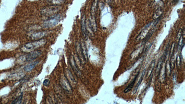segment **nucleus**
<instances>
[{
	"label": "nucleus",
	"mask_w": 185,
	"mask_h": 104,
	"mask_svg": "<svg viewBox=\"0 0 185 104\" xmlns=\"http://www.w3.org/2000/svg\"><path fill=\"white\" fill-rule=\"evenodd\" d=\"M43 84L44 86L48 87L50 84V81L49 79H46L44 81Z\"/></svg>",
	"instance_id": "f3484780"
},
{
	"label": "nucleus",
	"mask_w": 185,
	"mask_h": 104,
	"mask_svg": "<svg viewBox=\"0 0 185 104\" xmlns=\"http://www.w3.org/2000/svg\"><path fill=\"white\" fill-rule=\"evenodd\" d=\"M39 61H36L32 62V63H30L27 64L25 67H24V70L25 71L29 72L32 71L33 69L38 65L39 64Z\"/></svg>",
	"instance_id": "9d476101"
},
{
	"label": "nucleus",
	"mask_w": 185,
	"mask_h": 104,
	"mask_svg": "<svg viewBox=\"0 0 185 104\" xmlns=\"http://www.w3.org/2000/svg\"><path fill=\"white\" fill-rule=\"evenodd\" d=\"M47 34V32L46 31H40L33 33L30 35V38L33 41L43 39L46 36Z\"/></svg>",
	"instance_id": "39448f33"
},
{
	"label": "nucleus",
	"mask_w": 185,
	"mask_h": 104,
	"mask_svg": "<svg viewBox=\"0 0 185 104\" xmlns=\"http://www.w3.org/2000/svg\"><path fill=\"white\" fill-rule=\"evenodd\" d=\"M23 97V93H21V94L20 95L19 97L16 98L12 102V104H20L21 102V100Z\"/></svg>",
	"instance_id": "2eb2a0df"
},
{
	"label": "nucleus",
	"mask_w": 185,
	"mask_h": 104,
	"mask_svg": "<svg viewBox=\"0 0 185 104\" xmlns=\"http://www.w3.org/2000/svg\"><path fill=\"white\" fill-rule=\"evenodd\" d=\"M154 33V31H153V30H151L147 34V35L146 36L145 38V39L144 40L143 42L146 43L149 39H150V37H151L152 34H153V33Z\"/></svg>",
	"instance_id": "dca6fc26"
},
{
	"label": "nucleus",
	"mask_w": 185,
	"mask_h": 104,
	"mask_svg": "<svg viewBox=\"0 0 185 104\" xmlns=\"http://www.w3.org/2000/svg\"><path fill=\"white\" fill-rule=\"evenodd\" d=\"M139 73H140V71H139V72L137 74V75H136V76L135 77V78L133 79V81L131 82V83L129 85V86L125 89V90H124V92L125 93H127V92H129V91H131L134 85L135 84V82H136V81L137 80V79L138 77Z\"/></svg>",
	"instance_id": "f8f14e48"
},
{
	"label": "nucleus",
	"mask_w": 185,
	"mask_h": 104,
	"mask_svg": "<svg viewBox=\"0 0 185 104\" xmlns=\"http://www.w3.org/2000/svg\"><path fill=\"white\" fill-rule=\"evenodd\" d=\"M80 44L81 51L83 55L84 60L86 62L88 60V57H87V50L86 45L84 42L82 43H80Z\"/></svg>",
	"instance_id": "9b49d317"
},
{
	"label": "nucleus",
	"mask_w": 185,
	"mask_h": 104,
	"mask_svg": "<svg viewBox=\"0 0 185 104\" xmlns=\"http://www.w3.org/2000/svg\"><path fill=\"white\" fill-rule=\"evenodd\" d=\"M47 40L44 39L34 40L25 44L21 47L20 49L23 52L27 53L37 50L40 47L45 46Z\"/></svg>",
	"instance_id": "f257e3e1"
},
{
	"label": "nucleus",
	"mask_w": 185,
	"mask_h": 104,
	"mask_svg": "<svg viewBox=\"0 0 185 104\" xmlns=\"http://www.w3.org/2000/svg\"><path fill=\"white\" fill-rule=\"evenodd\" d=\"M61 19V17L59 14H57L52 17H50L47 20H46L43 24L44 28H51L56 26L58 24Z\"/></svg>",
	"instance_id": "20e7f679"
},
{
	"label": "nucleus",
	"mask_w": 185,
	"mask_h": 104,
	"mask_svg": "<svg viewBox=\"0 0 185 104\" xmlns=\"http://www.w3.org/2000/svg\"><path fill=\"white\" fill-rule=\"evenodd\" d=\"M105 0L106 2L107 3H110L111 2H112V0Z\"/></svg>",
	"instance_id": "a211bd4d"
},
{
	"label": "nucleus",
	"mask_w": 185,
	"mask_h": 104,
	"mask_svg": "<svg viewBox=\"0 0 185 104\" xmlns=\"http://www.w3.org/2000/svg\"><path fill=\"white\" fill-rule=\"evenodd\" d=\"M60 84L61 85L62 87L65 91L69 92H72V86L70 84V83L66 79V78H65V79H62V81H60Z\"/></svg>",
	"instance_id": "423d86ee"
},
{
	"label": "nucleus",
	"mask_w": 185,
	"mask_h": 104,
	"mask_svg": "<svg viewBox=\"0 0 185 104\" xmlns=\"http://www.w3.org/2000/svg\"><path fill=\"white\" fill-rule=\"evenodd\" d=\"M145 70H144L143 71V73H142V76H141V78H140V80L139 81V82L138 83V84H137V86H136V87H135V89H134V92H135V93H136V92H137V91L138 89L139 88V86H140V85H141V82H142V81L144 79V77H145Z\"/></svg>",
	"instance_id": "4468645a"
},
{
	"label": "nucleus",
	"mask_w": 185,
	"mask_h": 104,
	"mask_svg": "<svg viewBox=\"0 0 185 104\" xmlns=\"http://www.w3.org/2000/svg\"><path fill=\"white\" fill-rule=\"evenodd\" d=\"M66 0H47V2L50 5H59L64 4Z\"/></svg>",
	"instance_id": "ddd939ff"
},
{
	"label": "nucleus",
	"mask_w": 185,
	"mask_h": 104,
	"mask_svg": "<svg viewBox=\"0 0 185 104\" xmlns=\"http://www.w3.org/2000/svg\"><path fill=\"white\" fill-rule=\"evenodd\" d=\"M98 2H99V0H94L92 3L91 7V17H95V15L97 12L98 6Z\"/></svg>",
	"instance_id": "6e6552de"
},
{
	"label": "nucleus",
	"mask_w": 185,
	"mask_h": 104,
	"mask_svg": "<svg viewBox=\"0 0 185 104\" xmlns=\"http://www.w3.org/2000/svg\"><path fill=\"white\" fill-rule=\"evenodd\" d=\"M81 29L83 36L86 38L87 35V33L86 29V19L84 15L82 16L81 20Z\"/></svg>",
	"instance_id": "1a4fd4ad"
},
{
	"label": "nucleus",
	"mask_w": 185,
	"mask_h": 104,
	"mask_svg": "<svg viewBox=\"0 0 185 104\" xmlns=\"http://www.w3.org/2000/svg\"><path fill=\"white\" fill-rule=\"evenodd\" d=\"M42 52L40 50H35L33 52L27 53V55L20 57V62H29L39 58L42 54Z\"/></svg>",
	"instance_id": "7ed1b4c3"
},
{
	"label": "nucleus",
	"mask_w": 185,
	"mask_h": 104,
	"mask_svg": "<svg viewBox=\"0 0 185 104\" xmlns=\"http://www.w3.org/2000/svg\"><path fill=\"white\" fill-rule=\"evenodd\" d=\"M61 9V6L50 5L41 10V14L46 17H51L58 14Z\"/></svg>",
	"instance_id": "f03ea898"
},
{
	"label": "nucleus",
	"mask_w": 185,
	"mask_h": 104,
	"mask_svg": "<svg viewBox=\"0 0 185 104\" xmlns=\"http://www.w3.org/2000/svg\"><path fill=\"white\" fill-rule=\"evenodd\" d=\"M69 64L71 66L72 69L74 70V71L75 73L78 75H81V71H80L77 65V64L76 63L75 60L74 58V57H73L72 58H70L69 59Z\"/></svg>",
	"instance_id": "0eeeda50"
}]
</instances>
